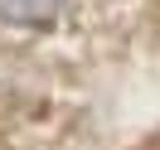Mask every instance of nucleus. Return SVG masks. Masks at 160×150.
<instances>
[{
    "label": "nucleus",
    "mask_w": 160,
    "mask_h": 150,
    "mask_svg": "<svg viewBox=\"0 0 160 150\" xmlns=\"http://www.w3.org/2000/svg\"><path fill=\"white\" fill-rule=\"evenodd\" d=\"M68 0H0V24L10 29H49Z\"/></svg>",
    "instance_id": "1"
}]
</instances>
